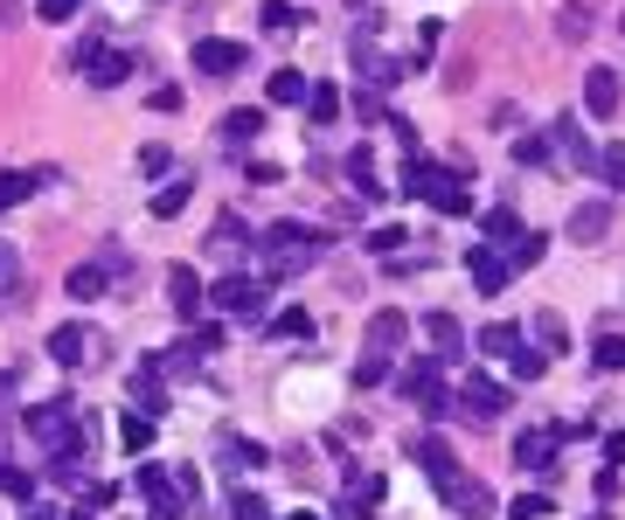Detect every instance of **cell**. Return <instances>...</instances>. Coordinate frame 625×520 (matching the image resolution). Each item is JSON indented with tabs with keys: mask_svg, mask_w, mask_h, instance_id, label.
I'll return each instance as SVG.
<instances>
[{
	"mask_svg": "<svg viewBox=\"0 0 625 520\" xmlns=\"http://www.w3.org/2000/svg\"><path fill=\"white\" fill-rule=\"evenodd\" d=\"M320 229H306V222H271L265 237H257V264H265V278L271 284H285V278H299V271H312V257H320Z\"/></svg>",
	"mask_w": 625,
	"mask_h": 520,
	"instance_id": "obj_1",
	"label": "cell"
},
{
	"mask_svg": "<svg viewBox=\"0 0 625 520\" xmlns=\"http://www.w3.org/2000/svg\"><path fill=\"white\" fill-rule=\"evenodd\" d=\"M403 195L431 201L438 216H473V195H465V180L445 174L438 160H417V153H410V167H403Z\"/></svg>",
	"mask_w": 625,
	"mask_h": 520,
	"instance_id": "obj_2",
	"label": "cell"
},
{
	"mask_svg": "<svg viewBox=\"0 0 625 520\" xmlns=\"http://www.w3.org/2000/svg\"><path fill=\"white\" fill-rule=\"evenodd\" d=\"M29 437L49 451V458H70V451H84V424H76V409L63 403V396H49V403H29Z\"/></svg>",
	"mask_w": 625,
	"mask_h": 520,
	"instance_id": "obj_3",
	"label": "cell"
},
{
	"mask_svg": "<svg viewBox=\"0 0 625 520\" xmlns=\"http://www.w3.org/2000/svg\"><path fill=\"white\" fill-rule=\"evenodd\" d=\"M133 486H140V500H146V520H181L195 500L181 492V479H174V465H140L133 472Z\"/></svg>",
	"mask_w": 625,
	"mask_h": 520,
	"instance_id": "obj_4",
	"label": "cell"
},
{
	"mask_svg": "<svg viewBox=\"0 0 625 520\" xmlns=\"http://www.w3.org/2000/svg\"><path fill=\"white\" fill-rule=\"evenodd\" d=\"M208 305L229 312V320H257L265 312V278H244V271H229L216 278V292H208Z\"/></svg>",
	"mask_w": 625,
	"mask_h": 520,
	"instance_id": "obj_5",
	"label": "cell"
},
{
	"mask_svg": "<svg viewBox=\"0 0 625 520\" xmlns=\"http://www.w3.org/2000/svg\"><path fill=\"white\" fill-rule=\"evenodd\" d=\"M188 63H195V76H237V70L250 63V49L229 42V35H202V42L188 49Z\"/></svg>",
	"mask_w": 625,
	"mask_h": 520,
	"instance_id": "obj_6",
	"label": "cell"
},
{
	"mask_svg": "<svg viewBox=\"0 0 625 520\" xmlns=\"http://www.w3.org/2000/svg\"><path fill=\"white\" fill-rule=\"evenodd\" d=\"M410 458L424 465V479H431L438 492H452V486L465 479V472H459V451L445 445V437H410Z\"/></svg>",
	"mask_w": 625,
	"mask_h": 520,
	"instance_id": "obj_7",
	"label": "cell"
},
{
	"mask_svg": "<svg viewBox=\"0 0 625 520\" xmlns=\"http://www.w3.org/2000/svg\"><path fill=\"white\" fill-rule=\"evenodd\" d=\"M459 409L473 416V424H493V416L508 409V388L493 382V375H465V382H459Z\"/></svg>",
	"mask_w": 625,
	"mask_h": 520,
	"instance_id": "obj_8",
	"label": "cell"
},
{
	"mask_svg": "<svg viewBox=\"0 0 625 520\" xmlns=\"http://www.w3.org/2000/svg\"><path fill=\"white\" fill-rule=\"evenodd\" d=\"M167 305H174L188 326H202V305H208V292H202L195 264H167Z\"/></svg>",
	"mask_w": 625,
	"mask_h": 520,
	"instance_id": "obj_9",
	"label": "cell"
},
{
	"mask_svg": "<svg viewBox=\"0 0 625 520\" xmlns=\"http://www.w3.org/2000/svg\"><path fill=\"white\" fill-rule=\"evenodd\" d=\"M556 445H563V430H521L514 437V465H521V472H550Z\"/></svg>",
	"mask_w": 625,
	"mask_h": 520,
	"instance_id": "obj_10",
	"label": "cell"
},
{
	"mask_svg": "<svg viewBox=\"0 0 625 520\" xmlns=\"http://www.w3.org/2000/svg\"><path fill=\"white\" fill-rule=\"evenodd\" d=\"M410 341V320H403V312H376V320H369V341H361V354H397Z\"/></svg>",
	"mask_w": 625,
	"mask_h": 520,
	"instance_id": "obj_11",
	"label": "cell"
},
{
	"mask_svg": "<svg viewBox=\"0 0 625 520\" xmlns=\"http://www.w3.org/2000/svg\"><path fill=\"white\" fill-rule=\"evenodd\" d=\"M618 70H605V63H591V76H584V104H591V118H612L618 112Z\"/></svg>",
	"mask_w": 625,
	"mask_h": 520,
	"instance_id": "obj_12",
	"label": "cell"
},
{
	"mask_svg": "<svg viewBox=\"0 0 625 520\" xmlns=\"http://www.w3.org/2000/svg\"><path fill=\"white\" fill-rule=\"evenodd\" d=\"M355 70H361V91H389V84H397V76H403V70L389 63L376 42H355Z\"/></svg>",
	"mask_w": 625,
	"mask_h": 520,
	"instance_id": "obj_13",
	"label": "cell"
},
{
	"mask_svg": "<svg viewBox=\"0 0 625 520\" xmlns=\"http://www.w3.org/2000/svg\"><path fill=\"white\" fill-rule=\"evenodd\" d=\"M597 0H563V14H556V42H591V29H597Z\"/></svg>",
	"mask_w": 625,
	"mask_h": 520,
	"instance_id": "obj_14",
	"label": "cell"
},
{
	"mask_svg": "<svg viewBox=\"0 0 625 520\" xmlns=\"http://www.w3.org/2000/svg\"><path fill=\"white\" fill-rule=\"evenodd\" d=\"M465 271H473V284L493 299L508 284V257H493V243H480V250H465Z\"/></svg>",
	"mask_w": 625,
	"mask_h": 520,
	"instance_id": "obj_15",
	"label": "cell"
},
{
	"mask_svg": "<svg viewBox=\"0 0 625 520\" xmlns=\"http://www.w3.org/2000/svg\"><path fill=\"white\" fill-rule=\"evenodd\" d=\"M133 403H140L146 416H161V409H167V375H161V361L133 368Z\"/></svg>",
	"mask_w": 625,
	"mask_h": 520,
	"instance_id": "obj_16",
	"label": "cell"
},
{
	"mask_svg": "<svg viewBox=\"0 0 625 520\" xmlns=\"http://www.w3.org/2000/svg\"><path fill=\"white\" fill-rule=\"evenodd\" d=\"M570 237H577V243H597V237H612V201H584L577 216H570Z\"/></svg>",
	"mask_w": 625,
	"mask_h": 520,
	"instance_id": "obj_17",
	"label": "cell"
},
{
	"mask_svg": "<svg viewBox=\"0 0 625 520\" xmlns=\"http://www.w3.org/2000/svg\"><path fill=\"white\" fill-rule=\"evenodd\" d=\"M445 500H452V513H465V520H486V513H493V492H486V479H459V486L445 492Z\"/></svg>",
	"mask_w": 625,
	"mask_h": 520,
	"instance_id": "obj_18",
	"label": "cell"
},
{
	"mask_svg": "<svg viewBox=\"0 0 625 520\" xmlns=\"http://www.w3.org/2000/svg\"><path fill=\"white\" fill-rule=\"evenodd\" d=\"M84 70H91V84H98V91H112V84H125V76H133V56H125V49H98Z\"/></svg>",
	"mask_w": 625,
	"mask_h": 520,
	"instance_id": "obj_19",
	"label": "cell"
},
{
	"mask_svg": "<svg viewBox=\"0 0 625 520\" xmlns=\"http://www.w3.org/2000/svg\"><path fill=\"white\" fill-rule=\"evenodd\" d=\"M424 333H431V347H438V361H459V347H465V333H459V320H452V312H424Z\"/></svg>",
	"mask_w": 625,
	"mask_h": 520,
	"instance_id": "obj_20",
	"label": "cell"
},
{
	"mask_svg": "<svg viewBox=\"0 0 625 520\" xmlns=\"http://www.w3.org/2000/svg\"><path fill=\"white\" fill-rule=\"evenodd\" d=\"M216 133L229 139V146H250L257 133H265V112H257V104H244V112H223V125Z\"/></svg>",
	"mask_w": 625,
	"mask_h": 520,
	"instance_id": "obj_21",
	"label": "cell"
},
{
	"mask_svg": "<svg viewBox=\"0 0 625 520\" xmlns=\"http://www.w3.org/2000/svg\"><path fill=\"white\" fill-rule=\"evenodd\" d=\"M550 133H556V146L570 153V167H584V174H591V160H597V153H591V139H584V125H577V118H556Z\"/></svg>",
	"mask_w": 625,
	"mask_h": 520,
	"instance_id": "obj_22",
	"label": "cell"
},
{
	"mask_svg": "<svg viewBox=\"0 0 625 520\" xmlns=\"http://www.w3.org/2000/svg\"><path fill=\"white\" fill-rule=\"evenodd\" d=\"M348 180H355V195H361V201H382V195H389L382 180H376V160H369V146H355V153H348Z\"/></svg>",
	"mask_w": 625,
	"mask_h": 520,
	"instance_id": "obj_23",
	"label": "cell"
},
{
	"mask_svg": "<svg viewBox=\"0 0 625 520\" xmlns=\"http://www.w3.org/2000/svg\"><path fill=\"white\" fill-rule=\"evenodd\" d=\"M208 250H216V257H244V250H250V229H244L237 216H216V229H208Z\"/></svg>",
	"mask_w": 625,
	"mask_h": 520,
	"instance_id": "obj_24",
	"label": "cell"
},
{
	"mask_svg": "<svg viewBox=\"0 0 625 520\" xmlns=\"http://www.w3.org/2000/svg\"><path fill=\"white\" fill-rule=\"evenodd\" d=\"M480 237H486V243H508V250H514L521 237H529V229L514 222V208H486V216H480Z\"/></svg>",
	"mask_w": 625,
	"mask_h": 520,
	"instance_id": "obj_25",
	"label": "cell"
},
{
	"mask_svg": "<svg viewBox=\"0 0 625 520\" xmlns=\"http://www.w3.org/2000/svg\"><path fill=\"white\" fill-rule=\"evenodd\" d=\"M84 326H57V333H49V361H57V368H76V361H84Z\"/></svg>",
	"mask_w": 625,
	"mask_h": 520,
	"instance_id": "obj_26",
	"label": "cell"
},
{
	"mask_svg": "<svg viewBox=\"0 0 625 520\" xmlns=\"http://www.w3.org/2000/svg\"><path fill=\"white\" fill-rule=\"evenodd\" d=\"M119 445L133 451V458H146V445H153V416L146 409H125L119 416Z\"/></svg>",
	"mask_w": 625,
	"mask_h": 520,
	"instance_id": "obj_27",
	"label": "cell"
},
{
	"mask_svg": "<svg viewBox=\"0 0 625 520\" xmlns=\"http://www.w3.org/2000/svg\"><path fill=\"white\" fill-rule=\"evenodd\" d=\"M521 347H529V341H521V326H508V320H493V326H480V354H521Z\"/></svg>",
	"mask_w": 625,
	"mask_h": 520,
	"instance_id": "obj_28",
	"label": "cell"
},
{
	"mask_svg": "<svg viewBox=\"0 0 625 520\" xmlns=\"http://www.w3.org/2000/svg\"><path fill=\"white\" fill-rule=\"evenodd\" d=\"M188 195H195V180H188V174H174V180H167V188H161V195H153V216H161V222H174V216H181V208H188Z\"/></svg>",
	"mask_w": 625,
	"mask_h": 520,
	"instance_id": "obj_29",
	"label": "cell"
},
{
	"mask_svg": "<svg viewBox=\"0 0 625 520\" xmlns=\"http://www.w3.org/2000/svg\"><path fill=\"white\" fill-rule=\"evenodd\" d=\"M63 284H70V299H104V284H112V271H104V264H76Z\"/></svg>",
	"mask_w": 625,
	"mask_h": 520,
	"instance_id": "obj_30",
	"label": "cell"
},
{
	"mask_svg": "<svg viewBox=\"0 0 625 520\" xmlns=\"http://www.w3.org/2000/svg\"><path fill=\"white\" fill-rule=\"evenodd\" d=\"M312 84H306V70H271V104H306Z\"/></svg>",
	"mask_w": 625,
	"mask_h": 520,
	"instance_id": "obj_31",
	"label": "cell"
},
{
	"mask_svg": "<svg viewBox=\"0 0 625 520\" xmlns=\"http://www.w3.org/2000/svg\"><path fill=\"white\" fill-rule=\"evenodd\" d=\"M591 361H597L605 375H625V333H597V341H591Z\"/></svg>",
	"mask_w": 625,
	"mask_h": 520,
	"instance_id": "obj_32",
	"label": "cell"
},
{
	"mask_svg": "<svg viewBox=\"0 0 625 520\" xmlns=\"http://www.w3.org/2000/svg\"><path fill=\"white\" fill-rule=\"evenodd\" d=\"M35 195V174H14V167H0V216H8V208H21Z\"/></svg>",
	"mask_w": 625,
	"mask_h": 520,
	"instance_id": "obj_33",
	"label": "cell"
},
{
	"mask_svg": "<svg viewBox=\"0 0 625 520\" xmlns=\"http://www.w3.org/2000/svg\"><path fill=\"white\" fill-rule=\"evenodd\" d=\"M306 118H312V125H334V118H341V91H334V84H312Z\"/></svg>",
	"mask_w": 625,
	"mask_h": 520,
	"instance_id": "obj_34",
	"label": "cell"
},
{
	"mask_svg": "<svg viewBox=\"0 0 625 520\" xmlns=\"http://www.w3.org/2000/svg\"><path fill=\"white\" fill-rule=\"evenodd\" d=\"M542 250H550V237H542V229H529V237H521V243L508 250V271H529V264H542Z\"/></svg>",
	"mask_w": 625,
	"mask_h": 520,
	"instance_id": "obj_35",
	"label": "cell"
},
{
	"mask_svg": "<svg viewBox=\"0 0 625 520\" xmlns=\"http://www.w3.org/2000/svg\"><path fill=\"white\" fill-rule=\"evenodd\" d=\"M223 347V326L216 320H202L195 333H188V341H181V354H188V361H202V354H216Z\"/></svg>",
	"mask_w": 625,
	"mask_h": 520,
	"instance_id": "obj_36",
	"label": "cell"
},
{
	"mask_svg": "<svg viewBox=\"0 0 625 520\" xmlns=\"http://www.w3.org/2000/svg\"><path fill=\"white\" fill-rule=\"evenodd\" d=\"M597 174H605V188H618V195H625V139H612L605 153H597Z\"/></svg>",
	"mask_w": 625,
	"mask_h": 520,
	"instance_id": "obj_37",
	"label": "cell"
},
{
	"mask_svg": "<svg viewBox=\"0 0 625 520\" xmlns=\"http://www.w3.org/2000/svg\"><path fill=\"white\" fill-rule=\"evenodd\" d=\"M0 299H21V250L0 243Z\"/></svg>",
	"mask_w": 625,
	"mask_h": 520,
	"instance_id": "obj_38",
	"label": "cell"
},
{
	"mask_svg": "<svg viewBox=\"0 0 625 520\" xmlns=\"http://www.w3.org/2000/svg\"><path fill=\"white\" fill-rule=\"evenodd\" d=\"M535 341L550 347V354H563V347H570V326L556 320V312H535Z\"/></svg>",
	"mask_w": 625,
	"mask_h": 520,
	"instance_id": "obj_39",
	"label": "cell"
},
{
	"mask_svg": "<svg viewBox=\"0 0 625 520\" xmlns=\"http://www.w3.org/2000/svg\"><path fill=\"white\" fill-rule=\"evenodd\" d=\"M265 29L271 35H293L299 29V8H293V0H265Z\"/></svg>",
	"mask_w": 625,
	"mask_h": 520,
	"instance_id": "obj_40",
	"label": "cell"
},
{
	"mask_svg": "<svg viewBox=\"0 0 625 520\" xmlns=\"http://www.w3.org/2000/svg\"><path fill=\"white\" fill-rule=\"evenodd\" d=\"M514 160L521 167H550V139H542V133H521L514 139Z\"/></svg>",
	"mask_w": 625,
	"mask_h": 520,
	"instance_id": "obj_41",
	"label": "cell"
},
{
	"mask_svg": "<svg viewBox=\"0 0 625 520\" xmlns=\"http://www.w3.org/2000/svg\"><path fill=\"white\" fill-rule=\"evenodd\" d=\"M271 333H278V341H306V333H312V312H278V320H271Z\"/></svg>",
	"mask_w": 625,
	"mask_h": 520,
	"instance_id": "obj_42",
	"label": "cell"
},
{
	"mask_svg": "<svg viewBox=\"0 0 625 520\" xmlns=\"http://www.w3.org/2000/svg\"><path fill=\"white\" fill-rule=\"evenodd\" d=\"M223 458L237 465V472H250V465H265V451H257L250 437H223Z\"/></svg>",
	"mask_w": 625,
	"mask_h": 520,
	"instance_id": "obj_43",
	"label": "cell"
},
{
	"mask_svg": "<svg viewBox=\"0 0 625 520\" xmlns=\"http://www.w3.org/2000/svg\"><path fill=\"white\" fill-rule=\"evenodd\" d=\"M0 492H14V500H35V479L21 472V465H8V458H0Z\"/></svg>",
	"mask_w": 625,
	"mask_h": 520,
	"instance_id": "obj_44",
	"label": "cell"
},
{
	"mask_svg": "<svg viewBox=\"0 0 625 520\" xmlns=\"http://www.w3.org/2000/svg\"><path fill=\"white\" fill-rule=\"evenodd\" d=\"M229 520H271L265 492H237V500H229Z\"/></svg>",
	"mask_w": 625,
	"mask_h": 520,
	"instance_id": "obj_45",
	"label": "cell"
},
{
	"mask_svg": "<svg viewBox=\"0 0 625 520\" xmlns=\"http://www.w3.org/2000/svg\"><path fill=\"white\" fill-rule=\"evenodd\" d=\"M355 382H361V388L389 382V361H382V354H361V361H355Z\"/></svg>",
	"mask_w": 625,
	"mask_h": 520,
	"instance_id": "obj_46",
	"label": "cell"
},
{
	"mask_svg": "<svg viewBox=\"0 0 625 520\" xmlns=\"http://www.w3.org/2000/svg\"><path fill=\"white\" fill-rule=\"evenodd\" d=\"M84 0H35V21H76Z\"/></svg>",
	"mask_w": 625,
	"mask_h": 520,
	"instance_id": "obj_47",
	"label": "cell"
},
{
	"mask_svg": "<svg viewBox=\"0 0 625 520\" xmlns=\"http://www.w3.org/2000/svg\"><path fill=\"white\" fill-rule=\"evenodd\" d=\"M508 520H550V500H542V492H529V500L508 507Z\"/></svg>",
	"mask_w": 625,
	"mask_h": 520,
	"instance_id": "obj_48",
	"label": "cell"
},
{
	"mask_svg": "<svg viewBox=\"0 0 625 520\" xmlns=\"http://www.w3.org/2000/svg\"><path fill=\"white\" fill-rule=\"evenodd\" d=\"M508 368H514V382H535V375H542V354H529V347H521V354L508 361Z\"/></svg>",
	"mask_w": 625,
	"mask_h": 520,
	"instance_id": "obj_49",
	"label": "cell"
},
{
	"mask_svg": "<svg viewBox=\"0 0 625 520\" xmlns=\"http://www.w3.org/2000/svg\"><path fill=\"white\" fill-rule=\"evenodd\" d=\"M98 507H112V486H91V492H84V507H76V513H70V520H91V513H98Z\"/></svg>",
	"mask_w": 625,
	"mask_h": 520,
	"instance_id": "obj_50",
	"label": "cell"
},
{
	"mask_svg": "<svg viewBox=\"0 0 625 520\" xmlns=\"http://www.w3.org/2000/svg\"><path fill=\"white\" fill-rule=\"evenodd\" d=\"M397 243H410L403 229H376V237H369V250H376V257H397Z\"/></svg>",
	"mask_w": 625,
	"mask_h": 520,
	"instance_id": "obj_51",
	"label": "cell"
},
{
	"mask_svg": "<svg viewBox=\"0 0 625 520\" xmlns=\"http://www.w3.org/2000/svg\"><path fill=\"white\" fill-rule=\"evenodd\" d=\"M140 174H167V146H140Z\"/></svg>",
	"mask_w": 625,
	"mask_h": 520,
	"instance_id": "obj_52",
	"label": "cell"
},
{
	"mask_svg": "<svg viewBox=\"0 0 625 520\" xmlns=\"http://www.w3.org/2000/svg\"><path fill=\"white\" fill-rule=\"evenodd\" d=\"M355 112H361V125H376V118H382V97H376V91H361V97H355Z\"/></svg>",
	"mask_w": 625,
	"mask_h": 520,
	"instance_id": "obj_53",
	"label": "cell"
},
{
	"mask_svg": "<svg viewBox=\"0 0 625 520\" xmlns=\"http://www.w3.org/2000/svg\"><path fill=\"white\" fill-rule=\"evenodd\" d=\"M605 465H625V430H612V437H605Z\"/></svg>",
	"mask_w": 625,
	"mask_h": 520,
	"instance_id": "obj_54",
	"label": "cell"
},
{
	"mask_svg": "<svg viewBox=\"0 0 625 520\" xmlns=\"http://www.w3.org/2000/svg\"><path fill=\"white\" fill-rule=\"evenodd\" d=\"M21 21V0H0V29H14Z\"/></svg>",
	"mask_w": 625,
	"mask_h": 520,
	"instance_id": "obj_55",
	"label": "cell"
},
{
	"mask_svg": "<svg viewBox=\"0 0 625 520\" xmlns=\"http://www.w3.org/2000/svg\"><path fill=\"white\" fill-rule=\"evenodd\" d=\"M21 520H57V507H49V500H29V513H21Z\"/></svg>",
	"mask_w": 625,
	"mask_h": 520,
	"instance_id": "obj_56",
	"label": "cell"
},
{
	"mask_svg": "<svg viewBox=\"0 0 625 520\" xmlns=\"http://www.w3.org/2000/svg\"><path fill=\"white\" fill-rule=\"evenodd\" d=\"M285 520H320V513H312V507H299V513H285Z\"/></svg>",
	"mask_w": 625,
	"mask_h": 520,
	"instance_id": "obj_57",
	"label": "cell"
},
{
	"mask_svg": "<svg viewBox=\"0 0 625 520\" xmlns=\"http://www.w3.org/2000/svg\"><path fill=\"white\" fill-rule=\"evenodd\" d=\"M618 29H625V21H618Z\"/></svg>",
	"mask_w": 625,
	"mask_h": 520,
	"instance_id": "obj_58",
	"label": "cell"
}]
</instances>
